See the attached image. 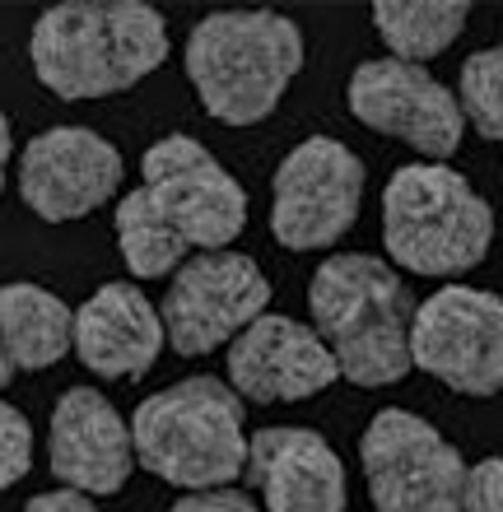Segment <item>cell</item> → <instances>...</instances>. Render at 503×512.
<instances>
[{
    "label": "cell",
    "mask_w": 503,
    "mask_h": 512,
    "mask_svg": "<svg viewBox=\"0 0 503 512\" xmlns=\"http://www.w3.org/2000/svg\"><path fill=\"white\" fill-rule=\"evenodd\" d=\"M247 229V191L191 135L173 131L140 159V187L117 205V247L136 280H164L191 256L229 252Z\"/></svg>",
    "instance_id": "obj_1"
},
{
    "label": "cell",
    "mask_w": 503,
    "mask_h": 512,
    "mask_svg": "<svg viewBox=\"0 0 503 512\" xmlns=\"http://www.w3.org/2000/svg\"><path fill=\"white\" fill-rule=\"evenodd\" d=\"M28 61L56 98L122 94L168 61V24L145 0H66L38 14Z\"/></svg>",
    "instance_id": "obj_2"
},
{
    "label": "cell",
    "mask_w": 503,
    "mask_h": 512,
    "mask_svg": "<svg viewBox=\"0 0 503 512\" xmlns=\"http://www.w3.org/2000/svg\"><path fill=\"white\" fill-rule=\"evenodd\" d=\"M308 308L340 378L354 387H392L410 373L415 298L382 256H327L308 284Z\"/></svg>",
    "instance_id": "obj_3"
},
{
    "label": "cell",
    "mask_w": 503,
    "mask_h": 512,
    "mask_svg": "<svg viewBox=\"0 0 503 512\" xmlns=\"http://www.w3.org/2000/svg\"><path fill=\"white\" fill-rule=\"evenodd\" d=\"M187 80L224 126L266 122L303 70V28L280 10H215L187 33Z\"/></svg>",
    "instance_id": "obj_4"
},
{
    "label": "cell",
    "mask_w": 503,
    "mask_h": 512,
    "mask_svg": "<svg viewBox=\"0 0 503 512\" xmlns=\"http://www.w3.org/2000/svg\"><path fill=\"white\" fill-rule=\"evenodd\" d=\"M131 447L145 471L187 494L229 489L247 475L243 396L205 373L173 382L136 405Z\"/></svg>",
    "instance_id": "obj_5"
},
{
    "label": "cell",
    "mask_w": 503,
    "mask_h": 512,
    "mask_svg": "<svg viewBox=\"0 0 503 512\" xmlns=\"http://www.w3.org/2000/svg\"><path fill=\"white\" fill-rule=\"evenodd\" d=\"M494 210L448 163H401L382 191V247L401 270L452 280L485 261Z\"/></svg>",
    "instance_id": "obj_6"
},
{
    "label": "cell",
    "mask_w": 503,
    "mask_h": 512,
    "mask_svg": "<svg viewBox=\"0 0 503 512\" xmlns=\"http://www.w3.org/2000/svg\"><path fill=\"white\" fill-rule=\"evenodd\" d=\"M368 499L378 512H462V452L410 410H378L359 438Z\"/></svg>",
    "instance_id": "obj_7"
},
{
    "label": "cell",
    "mask_w": 503,
    "mask_h": 512,
    "mask_svg": "<svg viewBox=\"0 0 503 512\" xmlns=\"http://www.w3.org/2000/svg\"><path fill=\"white\" fill-rule=\"evenodd\" d=\"M364 159L331 135H308L285 154L271 182V233L289 252L340 243L359 219Z\"/></svg>",
    "instance_id": "obj_8"
},
{
    "label": "cell",
    "mask_w": 503,
    "mask_h": 512,
    "mask_svg": "<svg viewBox=\"0 0 503 512\" xmlns=\"http://www.w3.org/2000/svg\"><path fill=\"white\" fill-rule=\"evenodd\" d=\"M410 368H420L462 396L503 391V298L443 284L415 308L410 322Z\"/></svg>",
    "instance_id": "obj_9"
},
{
    "label": "cell",
    "mask_w": 503,
    "mask_h": 512,
    "mask_svg": "<svg viewBox=\"0 0 503 512\" xmlns=\"http://www.w3.org/2000/svg\"><path fill=\"white\" fill-rule=\"evenodd\" d=\"M271 303L266 270L243 252H196L173 270V284L164 294V336L182 359L229 345L243 336Z\"/></svg>",
    "instance_id": "obj_10"
},
{
    "label": "cell",
    "mask_w": 503,
    "mask_h": 512,
    "mask_svg": "<svg viewBox=\"0 0 503 512\" xmlns=\"http://www.w3.org/2000/svg\"><path fill=\"white\" fill-rule=\"evenodd\" d=\"M345 98L368 131L392 135L429 163H443L462 149V108H457L448 84L434 80L424 66L392 61V56L364 61V66H354Z\"/></svg>",
    "instance_id": "obj_11"
},
{
    "label": "cell",
    "mask_w": 503,
    "mask_h": 512,
    "mask_svg": "<svg viewBox=\"0 0 503 512\" xmlns=\"http://www.w3.org/2000/svg\"><path fill=\"white\" fill-rule=\"evenodd\" d=\"M122 177V149L89 126H52L19 154V196L42 224L94 215L117 196Z\"/></svg>",
    "instance_id": "obj_12"
},
{
    "label": "cell",
    "mask_w": 503,
    "mask_h": 512,
    "mask_svg": "<svg viewBox=\"0 0 503 512\" xmlns=\"http://www.w3.org/2000/svg\"><path fill=\"white\" fill-rule=\"evenodd\" d=\"M336 378L340 368L322 336L285 312H261L243 336L229 340V387L257 405L308 401Z\"/></svg>",
    "instance_id": "obj_13"
},
{
    "label": "cell",
    "mask_w": 503,
    "mask_h": 512,
    "mask_svg": "<svg viewBox=\"0 0 503 512\" xmlns=\"http://www.w3.org/2000/svg\"><path fill=\"white\" fill-rule=\"evenodd\" d=\"M47 466L66 489L103 499L131 480L136 471V447L131 424L117 415V405L98 387H70L52 410L47 429Z\"/></svg>",
    "instance_id": "obj_14"
},
{
    "label": "cell",
    "mask_w": 503,
    "mask_h": 512,
    "mask_svg": "<svg viewBox=\"0 0 503 512\" xmlns=\"http://www.w3.org/2000/svg\"><path fill=\"white\" fill-rule=\"evenodd\" d=\"M164 317L154 312L140 284H98L70 322V350L89 373L108 382H136L159 364Z\"/></svg>",
    "instance_id": "obj_15"
},
{
    "label": "cell",
    "mask_w": 503,
    "mask_h": 512,
    "mask_svg": "<svg viewBox=\"0 0 503 512\" xmlns=\"http://www.w3.org/2000/svg\"><path fill=\"white\" fill-rule=\"evenodd\" d=\"M247 475L266 512H345L350 485L336 447L317 429H261L247 443Z\"/></svg>",
    "instance_id": "obj_16"
},
{
    "label": "cell",
    "mask_w": 503,
    "mask_h": 512,
    "mask_svg": "<svg viewBox=\"0 0 503 512\" xmlns=\"http://www.w3.org/2000/svg\"><path fill=\"white\" fill-rule=\"evenodd\" d=\"M70 322L75 312L42 284H0V350L14 373H38V368L61 364L70 354Z\"/></svg>",
    "instance_id": "obj_17"
},
{
    "label": "cell",
    "mask_w": 503,
    "mask_h": 512,
    "mask_svg": "<svg viewBox=\"0 0 503 512\" xmlns=\"http://www.w3.org/2000/svg\"><path fill=\"white\" fill-rule=\"evenodd\" d=\"M471 5L462 0H378L373 5V28L382 33L392 61L424 66L462 38Z\"/></svg>",
    "instance_id": "obj_18"
},
{
    "label": "cell",
    "mask_w": 503,
    "mask_h": 512,
    "mask_svg": "<svg viewBox=\"0 0 503 512\" xmlns=\"http://www.w3.org/2000/svg\"><path fill=\"white\" fill-rule=\"evenodd\" d=\"M457 108L485 140H503V47H480L462 61Z\"/></svg>",
    "instance_id": "obj_19"
},
{
    "label": "cell",
    "mask_w": 503,
    "mask_h": 512,
    "mask_svg": "<svg viewBox=\"0 0 503 512\" xmlns=\"http://www.w3.org/2000/svg\"><path fill=\"white\" fill-rule=\"evenodd\" d=\"M33 471V424L19 405L0 396V489L19 485Z\"/></svg>",
    "instance_id": "obj_20"
},
{
    "label": "cell",
    "mask_w": 503,
    "mask_h": 512,
    "mask_svg": "<svg viewBox=\"0 0 503 512\" xmlns=\"http://www.w3.org/2000/svg\"><path fill=\"white\" fill-rule=\"evenodd\" d=\"M462 512H503V457H485L480 466H466Z\"/></svg>",
    "instance_id": "obj_21"
},
{
    "label": "cell",
    "mask_w": 503,
    "mask_h": 512,
    "mask_svg": "<svg viewBox=\"0 0 503 512\" xmlns=\"http://www.w3.org/2000/svg\"><path fill=\"white\" fill-rule=\"evenodd\" d=\"M168 512H261L257 503L247 499L243 489H196V494H182Z\"/></svg>",
    "instance_id": "obj_22"
},
{
    "label": "cell",
    "mask_w": 503,
    "mask_h": 512,
    "mask_svg": "<svg viewBox=\"0 0 503 512\" xmlns=\"http://www.w3.org/2000/svg\"><path fill=\"white\" fill-rule=\"evenodd\" d=\"M24 512H98L89 494H75V489H52V494H33L24 503Z\"/></svg>",
    "instance_id": "obj_23"
},
{
    "label": "cell",
    "mask_w": 503,
    "mask_h": 512,
    "mask_svg": "<svg viewBox=\"0 0 503 512\" xmlns=\"http://www.w3.org/2000/svg\"><path fill=\"white\" fill-rule=\"evenodd\" d=\"M10 149H14V131H10V117L0 112V187H5V163H10Z\"/></svg>",
    "instance_id": "obj_24"
}]
</instances>
